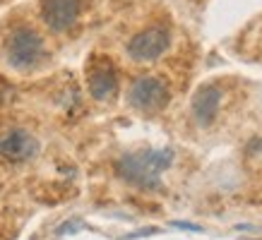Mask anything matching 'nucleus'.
I'll return each mask as SVG.
<instances>
[{
  "mask_svg": "<svg viewBox=\"0 0 262 240\" xmlns=\"http://www.w3.org/2000/svg\"><path fill=\"white\" fill-rule=\"evenodd\" d=\"M176 154L173 149H140V152L123 154L116 161V173L125 183L135 185L140 190H159L161 173L171 168Z\"/></svg>",
  "mask_w": 262,
  "mask_h": 240,
  "instance_id": "f257e3e1",
  "label": "nucleus"
},
{
  "mask_svg": "<svg viewBox=\"0 0 262 240\" xmlns=\"http://www.w3.org/2000/svg\"><path fill=\"white\" fill-rule=\"evenodd\" d=\"M46 56V43L41 34L32 27H17L8 36L5 43V58L15 70H32Z\"/></svg>",
  "mask_w": 262,
  "mask_h": 240,
  "instance_id": "f03ea898",
  "label": "nucleus"
},
{
  "mask_svg": "<svg viewBox=\"0 0 262 240\" xmlns=\"http://www.w3.org/2000/svg\"><path fill=\"white\" fill-rule=\"evenodd\" d=\"M168 87L159 77H137L127 91V101L133 108L142 113H157L168 104Z\"/></svg>",
  "mask_w": 262,
  "mask_h": 240,
  "instance_id": "7ed1b4c3",
  "label": "nucleus"
},
{
  "mask_svg": "<svg viewBox=\"0 0 262 240\" xmlns=\"http://www.w3.org/2000/svg\"><path fill=\"white\" fill-rule=\"evenodd\" d=\"M168 43H171V34L166 27H149L127 41L125 51L135 63H151L166 53Z\"/></svg>",
  "mask_w": 262,
  "mask_h": 240,
  "instance_id": "20e7f679",
  "label": "nucleus"
},
{
  "mask_svg": "<svg viewBox=\"0 0 262 240\" xmlns=\"http://www.w3.org/2000/svg\"><path fill=\"white\" fill-rule=\"evenodd\" d=\"M39 154V139L22 128H15L0 137V156L10 163H22Z\"/></svg>",
  "mask_w": 262,
  "mask_h": 240,
  "instance_id": "39448f33",
  "label": "nucleus"
},
{
  "mask_svg": "<svg viewBox=\"0 0 262 240\" xmlns=\"http://www.w3.org/2000/svg\"><path fill=\"white\" fill-rule=\"evenodd\" d=\"M80 10V0H43L41 3V17L51 32H68L77 22Z\"/></svg>",
  "mask_w": 262,
  "mask_h": 240,
  "instance_id": "423d86ee",
  "label": "nucleus"
},
{
  "mask_svg": "<svg viewBox=\"0 0 262 240\" xmlns=\"http://www.w3.org/2000/svg\"><path fill=\"white\" fill-rule=\"evenodd\" d=\"M87 87H89V94L92 99L96 101H106L116 94L118 89V72L113 67V63L108 58H101L96 60L87 72Z\"/></svg>",
  "mask_w": 262,
  "mask_h": 240,
  "instance_id": "0eeeda50",
  "label": "nucleus"
},
{
  "mask_svg": "<svg viewBox=\"0 0 262 240\" xmlns=\"http://www.w3.org/2000/svg\"><path fill=\"white\" fill-rule=\"evenodd\" d=\"M222 89L216 84H202L192 96V115L200 125H212L222 108Z\"/></svg>",
  "mask_w": 262,
  "mask_h": 240,
  "instance_id": "6e6552de",
  "label": "nucleus"
},
{
  "mask_svg": "<svg viewBox=\"0 0 262 240\" xmlns=\"http://www.w3.org/2000/svg\"><path fill=\"white\" fill-rule=\"evenodd\" d=\"M248 159L260 161L262 163V139H255V142L248 147Z\"/></svg>",
  "mask_w": 262,
  "mask_h": 240,
  "instance_id": "1a4fd4ad",
  "label": "nucleus"
},
{
  "mask_svg": "<svg viewBox=\"0 0 262 240\" xmlns=\"http://www.w3.org/2000/svg\"><path fill=\"white\" fill-rule=\"evenodd\" d=\"M178 228H188V231H200V226H192V224H183V221H176Z\"/></svg>",
  "mask_w": 262,
  "mask_h": 240,
  "instance_id": "9d476101",
  "label": "nucleus"
}]
</instances>
